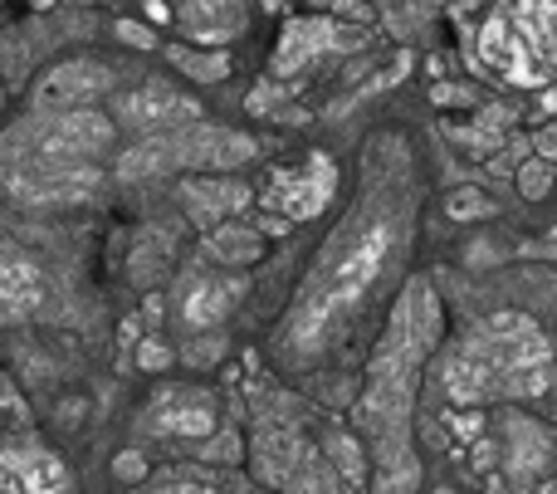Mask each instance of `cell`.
<instances>
[{
	"mask_svg": "<svg viewBox=\"0 0 557 494\" xmlns=\"http://www.w3.org/2000/svg\"><path fill=\"white\" fill-rule=\"evenodd\" d=\"M416 231V186L401 147H382L376 137L367 157V186L352 221H343L318 250L313 270L294 294V309L278 323V353L288 368H304L337 343L372 304L376 284L406 260Z\"/></svg>",
	"mask_w": 557,
	"mask_h": 494,
	"instance_id": "1",
	"label": "cell"
},
{
	"mask_svg": "<svg viewBox=\"0 0 557 494\" xmlns=\"http://www.w3.org/2000/svg\"><path fill=\"white\" fill-rule=\"evenodd\" d=\"M435 343H441V299L431 280H406L372 353L367 387L352 407V427L376 466V494H411L421 480L411 450V411L416 387H421V362L435 353Z\"/></svg>",
	"mask_w": 557,
	"mask_h": 494,
	"instance_id": "2",
	"label": "cell"
},
{
	"mask_svg": "<svg viewBox=\"0 0 557 494\" xmlns=\"http://www.w3.org/2000/svg\"><path fill=\"white\" fill-rule=\"evenodd\" d=\"M250 466L255 485L274 494H367L372 480L367 441L284 392H255Z\"/></svg>",
	"mask_w": 557,
	"mask_h": 494,
	"instance_id": "3",
	"label": "cell"
},
{
	"mask_svg": "<svg viewBox=\"0 0 557 494\" xmlns=\"http://www.w3.org/2000/svg\"><path fill=\"white\" fill-rule=\"evenodd\" d=\"M553 338L529 319V313H490L474 323L465 338L445 348L441 392L455 407H490V402H533L553 387Z\"/></svg>",
	"mask_w": 557,
	"mask_h": 494,
	"instance_id": "4",
	"label": "cell"
},
{
	"mask_svg": "<svg viewBox=\"0 0 557 494\" xmlns=\"http://www.w3.org/2000/svg\"><path fill=\"white\" fill-rule=\"evenodd\" d=\"M474 69L509 88L557 84V0H494L474 29Z\"/></svg>",
	"mask_w": 557,
	"mask_h": 494,
	"instance_id": "5",
	"label": "cell"
},
{
	"mask_svg": "<svg viewBox=\"0 0 557 494\" xmlns=\"http://www.w3.org/2000/svg\"><path fill=\"white\" fill-rule=\"evenodd\" d=\"M255 152H260L255 137L231 133V127L191 123V133L176 127V133L147 137L143 147H133V152L117 162V176H123V182H143V176L186 172V166H215V172H225V166H245Z\"/></svg>",
	"mask_w": 557,
	"mask_h": 494,
	"instance_id": "6",
	"label": "cell"
},
{
	"mask_svg": "<svg viewBox=\"0 0 557 494\" xmlns=\"http://www.w3.org/2000/svg\"><path fill=\"white\" fill-rule=\"evenodd\" d=\"M337 196V166L327 152H308L298 166H284V172L270 176V186L260 192V206L284 221H313L333 206Z\"/></svg>",
	"mask_w": 557,
	"mask_h": 494,
	"instance_id": "7",
	"label": "cell"
},
{
	"mask_svg": "<svg viewBox=\"0 0 557 494\" xmlns=\"http://www.w3.org/2000/svg\"><path fill=\"white\" fill-rule=\"evenodd\" d=\"M137 427L162 441H206L221 431V402H215V392L196 387V382L191 387H162L147 402Z\"/></svg>",
	"mask_w": 557,
	"mask_h": 494,
	"instance_id": "8",
	"label": "cell"
},
{
	"mask_svg": "<svg viewBox=\"0 0 557 494\" xmlns=\"http://www.w3.org/2000/svg\"><path fill=\"white\" fill-rule=\"evenodd\" d=\"M362 45V35H347L343 25H333L327 15H298L284 25V35H278L274 45V78H288L298 74V69L318 64V59L327 54H343V49H357Z\"/></svg>",
	"mask_w": 557,
	"mask_h": 494,
	"instance_id": "9",
	"label": "cell"
},
{
	"mask_svg": "<svg viewBox=\"0 0 557 494\" xmlns=\"http://www.w3.org/2000/svg\"><path fill=\"white\" fill-rule=\"evenodd\" d=\"M117 118L127 127H137V133H176V127L201 123V103L191 94H182V88L152 78V84L117 98Z\"/></svg>",
	"mask_w": 557,
	"mask_h": 494,
	"instance_id": "10",
	"label": "cell"
},
{
	"mask_svg": "<svg viewBox=\"0 0 557 494\" xmlns=\"http://www.w3.org/2000/svg\"><path fill=\"white\" fill-rule=\"evenodd\" d=\"M0 494H74V476L54 450L35 446H0Z\"/></svg>",
	"mask_w": 557,
	"mask_h": 494,
	"instance_id": "11",
	"label": "cell"
},
{
	"mask_svg": "<svg viewBox=\"0 0 557 494\" xmlns=\"http://www.w3.org/2000/svg\"><path fill=\"white\" fill-rule=\"evenodd\" d=\"M113 88V69H103L98 59H69V64H54L35 88V108L39 113H78L84 103H94L98 94Z\"/></svg>",
	"mask_w": 557,
	"mask_h": 494,
	"instance_id": "12",
	"label": "cell"
},
{
	"mask_svg": "<svg viewBox=\"0 0 557 494\" xmlns=\"http://www.w3.org/2000/svg\"><path fill=\"white\" fill-rule=\"evenodd\" d=\"M245 289H250L245 274H191V280H182L176 319H182L186 329L211 333L215 323H225V313L245 299Z\"/></svg>",
	"mask_w": 557,
	"mask_h": 494,
	"instance_id": "13",
	"label": "cell"
},
{
	"mask_svg": "<svg viewBox=\"0 0 557 494\" xmlns=\"http://www.w3.org/2000/svg\"><path fill=\"white\" fill-rule=\"evenodd\" d=\"M172 15L182 25V35L206 49H225L231 39H240L250 29L245 0H172Z\"/></svg>",
	"mask_w": 557,
	"mask_h": 494,
	"instance_id": "14",
	"label": "cell"
},
{
	"mask_svg": "<svg viewBox=\"0 0 557 494\" xmlns=\"http://www.w3.org/2000/svg\"><path fill=\"white\" fill-rule=\"evenodd\" d=\"M553 466V431L539 427L533 417L509 411L504 417V470H509L513 490L539 485V476Z\"/></svg>",
	"mask_w": 557,
	"mask_h": 494,
	"instance_id": "15",
	"label": "cell"
},
{
	"mask_svg": "<svg viewBox=\"0 0 557 494\" xmlns=\"http://www.w3.org/2000/svg\"><path fill=\"white\" fill-rule=\"evenodd\" d=\"M250 201H255V192L245 182H201V176H196V182H182V206L201 231L225 225V215H240Z\"/></svg>",
	"mask_w": 557,
	"mask_h": 494,
	"instance_id": "16",
	"label": "cell"
},
{
	"mask_svg": "<svg viewBox=\"0 0 557 494\" xmlns=\"http://www.w3.org/2000/svg\"><path fill=\"white\" fill-rule=\"evenodd\" d=\"M113 137V123L98 113H88V108H78V113H64L54 118V123L45 127V152L49 157H84V152H98V147Z\"/></svg>",
	"mask_w": 557,
	"mask_h": 494,
	"instance_id": "17",
	"label": "cell"
},
{
	"mask_svg": "<svg viewBox=\"0 0 557 494\" xmlns=\"http://www.w3.org/2000/svg\"><path fill=\"white\" fill-rule=\"evenodd\" d=\"M201 255L211 264H221V270H250V264L264 260V235L255 231V225H215V231H206L201 240Z\"/></svg>",
	"mask_w": 557,
	"mask_h": 494,
	"instance_id": "18",
	"label": "cell"
},
{
	"mask_svg": "<svg viewBox=\"0 0 557 494\" xmlns=\"http://www.w3.org/2000/svg\"><path fill=\"white\" fill-rule=\"evenodd\" d=\"M39 304V270L20 250L0 245V323L25 319Z\"/></svg>",
	"mask_w": 557,
	"mask_h": 494,
	"instance_id": "19",
	"label": "cell"
},
{
	"mask_svg": "<svg viewBox=\"0 0 557 494\" xmlns=\"http://www.w3.org/2000/svg\"><path fill=\"white\" fill-rule=\"evenodd\" d=\"M166 59H172L186 78H196V84H225V78H231V54H225V49L172 45V49H166Z\"/></svg>",
	"mask_w": 557,
	"mask_h": 494,
	"instance_id": "20",
	"label": "cell"
},
{
	"mask_svg": "<svg viewBox=\"0 0 557 494\" xmlns=\"http://www.w3.org/2000/svg\"><path fill=\"white\" fill-rule=\"evenodd\" d=\"M509 108H484V118L474 127H465V133H455V143H465L470 152H494V147L504 143V127H509Z\"/></svg>",
	"mask_w": 557,
	"mask_h": 494,
	"instance_id": "21",
	"label": "cell"
},
{
	"mask_svg": "<svg viewBox=\"0 0 557 494\" xmlns=\"http://www.w3.org/2000/svg\"><path fill=\"white\" fill-rule=\"evenodd\" d=\"M553 182H557V166L543 162V157H523L519 172H513V186H519L523 201H543V196H553Z\"/></svg>",
	"mask_w": 557,
	"mask_h": 494,
	"instance_id": "22",
	"label": "cell"
},
{
	"mask_svg": "<svg viewBox=\"0 0 557 494\" xmlns=\"http://www.w3.org/2000/svg\"><path fill=\"white\" fill-rule=\"evenodd\" d=\"M245 456H250V446L235 431H215V436L196 441V460H206V466H240Z\"/></svg>",
	"mask_w": 557,
	"mask_h": 494,
	"instance_id": "23",
	"label": "cell"
},
{
	"mask_svg": "<svg viewBox=\"0 0 557 494\" xmlns=\"http://www.w3.org/2000/svg\"><path fill=\"white\" fill-rule=\"evenodd\" d=\"M445 215L450 221H484V215H494V201L480 186H460V192L445 196Z\"/></svg>",
	"mask_w": 557,
	"mask_h": 494,
	"instance_id": "24",
	"label": "cell"
},
{
	"mask_svg": "<svg viewBox=\"0 0 557 494\" xmlns=\"http://www.w3.org/2000/svg\"><path fill=\"white\" fill-rule=\"evenodd\" d=\"M143 494H240V490L221 485V480H206V476H166V480H157V485L143 490Z\"/></svg>",
	"mask_w": 557,
	"mask_h": 494,
	"instance_id": "25",
	"label": "cell"
},
{
	"mask_svg": "<svg viewBox=\"0 0 557 494\" xmlns=\"http://www.w3.org/2000/svg\"><path fill=\"white\" fill-rule=\"evenodd\" d=\"M172 362H176V353L166 348L162 338H143V343H137V368H143V372H166Z\"/></svg>",
	"mask_w": 557,
	"mask_h": 494,
	"instance_id": "26",
	"label": "cell"
},
{
	"mask_svg": "<svg viewBox=\"0 0 557 494\" xmlns=\"http://www.w3.org/2000/svg\"><path fill=\"white\" fill-rule=\"evenodd\" d=\"M221 353H225V338H215V333H201L196 343L186 338V353H182V358L191 362V368H211V362L221 358Z\"/></svg>",
	"mask_w": 557,
	"mask_h": 494,
	"instance_id": "27",
	"label": "cell"
},
{
	"mask_svg": "<svg viewBox=\"0 0 557 494\" xmlns=\"http://www.w3.org/2000/svg\"><path fill=\"white\" fill-rule=\"evenodd\" d=\"M147 456L143 450H123V456H113V476L123 480V485H147Z\"/></svg>",
	"mask_w": 557,
	"mask_h": 494,
	"instance_id": "28",
	"label": "cell"
},
{
	"mask_svg": "<svg viewBox=\"0 0 557 494\" xmlns=\"http://www.w3.org/2000/svg\"><path fill=\"white\" fill-rule=\"evenodd\" d=\"M445 427H450L455 441H480L484 436V417H480V411H450V417H445Z\"/></svg>",
	"mask_w": 557,
	"mask_h": 494,
	"instance_id": "29",
	"label": "cell"
},
{
	"mask_svg": "<svg viewBox=\"0 0 557 494\" xmlns=\"http://www.w3.org/2000/svg\"><path fill=\"white\" fill-rule=\"evenodd\" d=\"M117 39H123V45H133V49H152L157 45V35L147 25H137V20H117Z\"/></svg>",
	"mask_w": 557,
	"mask_h": 494,
	"instance_id": "30",
	"label": "cell"
},
{
	"mask_svg": "<svg viewBox=\"0 0 557 494\" xmlns=\"http://www.w3.org/2000/svg\"><path fill=\"white\" fill-rule=\"evenodd\" d=\"M533 157H543V162L557 166V118H548V123L533 133Z\"/></svg>",
	"mask_w": 557,
	"mask_h": 494,
	"instance_id": "31",
	"label": "cell"
},
{
	"mask_svg": "<svg viewBox=\"0 0 557 494\" xmlns=\"http://www.w3.org/2000/svg\"><path fill=\"white\" fill-rule=\"evenodd\" d=\"M431 103H441V108H470L474 94H470V88H460V84H435L431 88Z\"/></svg>",
	"mask_w": 557,
	"mask_h": 494,
	"instance_id": "32",
	"label": "cell"
},
{
	"mask_svg": "<svg viewBox=\"0 0 557 494\" xmlns=\"http://www.w3.org/2000/svg\"><path fill=\"white\" fill-rule=\"evenodd\" d=\"M274 108H278V88L274 84H260L250 94V113H274Z\"/></svg>",
	"mask_w": 557,
	"mask_h": 494,
	"instance_id": "33",
	"label": "cell"
},
{
	"mask_svg": "<svg viewBox=\"0 0 557 494\" xmlns=\"http://www.w3.org/2000/svg\"><path fill=\"white\" fill-rule=\"evenodd\" d=\"M255 231H260V235H274V240H278V235H288V231H294V221H284V215H274V211H260V221H255Z\"/></svg>",
	"mask_w": 557,
	"mask_h": 494,
	"instance_id": "34",
	"label": "cell"
},
{
	"mask_svg": "<svg viewBox=\"0 0 557 494\" xmlns=\"http://www.w3.org/2000/svg\"><path fill=\"white\" fill-rule=\"evenodd\" d=\"M539 108H543L548 118H557V84H553V88H543V94H539Z\"/></svg>",
	"mask_w": 557,
	"mask_h": 494,
	"instance_id": "35",
	"label": "cell"
},
{
	"mask_svg": "<svg viewBox=\"0 0 557 494\" xmlns=\"http://www.w3.org/2000/svg\"><path fill=\"white\" fill-rule=\"evenodd\" d=\"M147 15H152V20H172V0H147Z\"/></svg>",
	"mask_w": 557,
	"mask_h": 494,
	"instance_id": "36",
	"label": "cell"
},
{
	"mask_svg": "<svg viewBox=\"0 0 557 494\" xmlns=\"http://www.w3.org/2000/svg\"><path fill=\"white\" fill-rule=\"evenodd\" d=\"M260 5H264V10H270V15H274V10H284V0H260Z\"/></svg>",
	"mask_w": 557,
	"mask_h": 494,
	"instance_id": "37",
	"label": "cell"
},
{
	"mask_svg": "<svg viewBox=\"0 0 557 494\" xmlns=\"http://www.w3.org/2000/svg\"><path fill=\"white\" fill-rule=\"evenodd\" d=\"M29 5H35V10H49V5H54V0H29Z\"/></svg>",
	"mask_w": 557,
	"mask_h": 494,
	"instance_id": "38",
	"label": "cell"
},
{
	"mask_svg": "<svg viewBox=\"0 0 557 494\" xmlns=\"http://www.w3.org/2000/svg\"><path fill=\"white\" fill-rule=\"evenodd\" d=\"M318 5H337V0H318Z\"/></svg>",
	"mask_w": 557,
	"mask_h": 494,
	"instance_id": "39",
	"label": "cell"
},
{
	"mask_svg": "<svg viewBox=\"0 0 557 494\" xmlns=\"http://www.w3.org/2000/svg\"><path fill=\"white\" fill-rule=\"evenodd\" d=\"M435 494H450V490H435Z\"/></svg>",
	"mask_w": 557,
	"mask_h": 494,
	"instance_id": "40",
	"label": "cell"
},
{
	"mask_svg": "<svg viewBox=\"0 0 557 494\" xmlns=\"http://www.w3.org/2000/svg\"><path fill=\"white\" fill-rule=\"evenodd\" d=\"M553 240H557V231H553Z\"/></svg>",
	"mask_w": 557,
	"mask_h": 494,
	"instance_id": "41",
	"label": "cell"
}]
</instances>
